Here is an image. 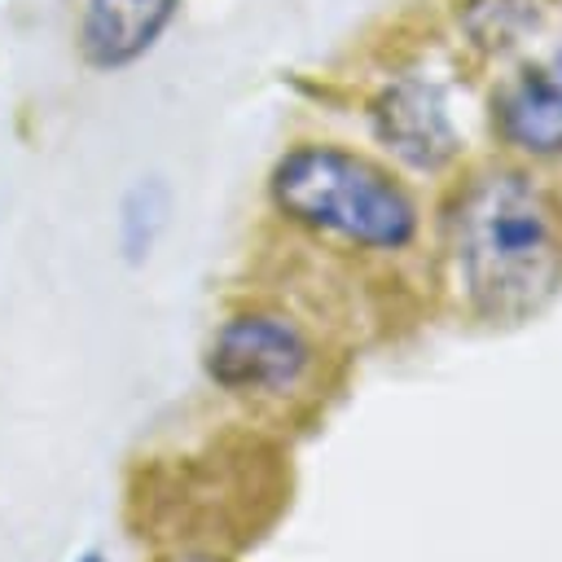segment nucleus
<instances>
[{"instance_id": "nucleus-1", "label": "nucleus", "mask_w": 562, "mask_h": 562, "mask_svg": "<svg viewBox=\"0 0 562 562\" xmlns=\"http://www.w3.org/2000/svg\"><path fill=\"white\" fill-rule=\"evenodd\" d=\"M443 237L457 285L487 325L531 321L562 285V211L527 171L470 176L443 215Z\"/></svg>"}, {"instance_id": "nucleus-2", "label": "nucleus", "mask_w": 562, "mask_h": 562, "mask_svg": "<svg viewBox=\"0 0 562 562\" xmlns=\"http://www.w3.org/2000/svg\"><path fill=\"white\" fill-rule=\"evenodd\" d=\"M272 202L294 224L364 250H404L417 237L404 184L338 145H294L272 167Z\"/></svg>"}, {"instance_id": "nucleus-3", "label": "nucleus", "mask_w": 562, "mask_h": 562, "mask_svg": "<svg viewBox=\"0 0 562 562\" xmlns=\"http://www.w3.org/2000/svg\"><path fill=\"white\" fill-rule=\"evenodd\" d=\"M316 364L307 334L272 312L228 316L206 347V378L228 395H294Z\"/></svg>"}, {"instance_id": "nucleus-4", "label": "nucleus", "mask_w": 562, "mask_h": 562, "mask_svg": "<svg viewBox=\"0 0 562 562\" xmlns=\"http://www.w3.org/2000/svg\"><path fill=\"white\" fill-rule=\"evenodd\" d=\"M373 132L378 140L417 171H439L457 158L461 136L452 127V114L443 97L422 79H395L373 101Z\"/></svg>"}, {"instance_id": "nucleus-5", "label": "nucleus", "mask_w": 562, "mask_h": 562, "mask_svg": "<svg viewBox=\"0 0 562 562\" xmlns=\"http://www.w3.org/2000/svg\"><path fill=\"white\" fill-rule=\"evenodd\" d=\"M496 132L522 154H562V53L540 66H527L496 97Z\"/></svg>"}, {"instance_id": "nucleus-6", "label": "nucleus", "mask_w": 562, "mask_h": 562, "mask_svg": "<svg viewBox=\"0 0 562 562\" xmlns=\"http://www.w3.org/2000/svg\"><path fill=\"white\" fill-rule=\"evenodd\" d=\"M176 0H88L83 53L92 66H127L167 26Z\"/></svg>"}, {"instance_id": "nucleus-7", "label": "nucleus", "mask_w": 562, "mask_h": 562, "mask_svg": "<svg viewBox=\"0 0 562 562\" xmlns=\"http://www.w3.org/2000/svg\"><path fill=\"white\" fill-rule=\"evenodd\" d=\"M162 211H167V202H162V189H158L154 180L132 189V198H127V206H123V246H127L132 259L149 255L154 233H158V224H162Z\"/></svg>"}, {"instance_id": "nucleus-8", "label": "nucleus", "mask_w": 562, "mask_h": 562, "mask_svg": "<svg viewBox=\"0 0 562 562\" xmlns=\"http://www.w3.org/2000/svg\"><path fill=\"white\" fill-rule=\"evenodd\" d=\"M171 562H228V558H220V553H198V549H193V553H176Z\"/></svg>"}, {"instance_id": "nucleus-9", "label": "nucleus", "mask_w": 562, "mask_h": 562, "mask_svg": "<svg viewBox=\"0 0 562 562\" xmlns=\"http://www.w3.org/2000/svg\"><path fill=\"white\" fill-rule=\"evenodd\" d=\"M75 562H105V558H101V553H97V549H88V553H79V558H75Z\"/></svg>"}]
</instances>
